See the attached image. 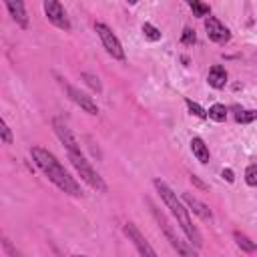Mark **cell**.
Segmentation results:
<instances>
[{"label": "cell", "instance_id": "7402d4cb", "mask_svg": "<svg viewBox=\"0 0 257 257\" xmlns=\"http://www.w3.org/2000/svg\"><path fill=\"white\" fill-rule=\"evenodd\" d=\"M181 42H183L185 46H193V44L197 42V34H195V30L189 28V26H185V28H183V34H181Z\"/></svg>", "mask_w": 257, "mask_h": 257}, {"label": "cell", "instance_id": "ac0fdd59", "mask_svg": "<svg viewBox=\"0 0 257 257\" xmlns=\"http://www.w3.org/2000/svg\"><path fill=\"white\" fill-rule=\"evenodd\" d=\"M80 78H82V80L86 82V86L92 88L94 92H102V82H100V78H98L96 74H92V72H82Z\"/></svg>", "mask_w": 257, "mask_h": 257}, {"label": "cell", "instance_id": "277c9868", "mask_svg": "<svg viewBox=\"0 0 257 257\" xmlns=\"http://www.w3.org/2000/svg\"><path fill=\"white\" fill-rule=\"evenodd\" d=\"M149 203V207H151V211H153V215H155V219H157V223H159V227H161V231H163V235L167 237V241L171 243V247L181 255V257H199V253L195 251V247L191 245V243H185L181 237H177V233L173 231V227L169 225V221H167V217L151 203V201H147Z\"/></svg>", "mask_w": 257, "mask_h": 257}, {"label": "cell", "instance_id": "8fae6325", "mask_svg": "<svg viewBox=\"0 0 257 257\" xmlns=\"http://www.w3.org/2000/svg\"><path fill=\"white\" fill-rule=\"evenodd\" d=\"M181 201H183L185 207H187L191 213H195L199 219H203V221H213V213H211V209H209L203 201H199L197 197H193L191 193H183V195H181Z\"/></svg>", "mask_w": 257, "mask_h": 257}, {"label": "cell", "instance_id": "44dd1931", "mask_svg": "<svg viewBox=\"0 0 257 257\" xmlns=\"http://www.w3.org/2000/svg\"><path fill=\"white\" fill-rule=\"evenodd\" d=\"M235 120L241 122V124L253 122V120H257V110H253V108H249V110H241V112L235 114Z\"/></svg>", "mask_w": 257, "mask_h": 257}, {"label": "cell", "instance_id": "9a60e30c", "mask_svg": "<svg viewBox=\"0 0 257 257\" xmlns=\"http://www.w3.org/2000/svg\"><path fill=\"white\" fill-rule=\"evenodd\" d=\"M233 239H235V245H237L241 251H245V253H255V251H257V243L251 241L245 233H241V231H233Z\"/></svg>", "mask_w": 257, "mask_h": 257}, {"label": "cell", "instance_id": "ba28073f", "mask_svg": "<svg viewBox=\"0 0 257 257\" xmlns=\"http://www.w3.org/2000/svg\"><path fill=\"white\" fill-rule=\"evenodd\" d=\"M205 30H207V38L215 44H227L231 40V30L215 16L205 18Z\"/></svg>", "mask_w": 257, "mask_h": 257}, {"label": "cell", "instance_id": "7a4b0ae2", "mask_svg": "<svg viewBox=\"0 0 257 257\" xmlns=\"http://www.w3.org/2000/svg\"><path fill=\"white\" fill-rule=\"evenodd\" d=\"M153 185H155V189H157V193H159V197L163 199V203L167 205V209L173 213V217L177 219V223H179V227L183 229V233H185V237H187V241L195 247V249H201L203 247V237H201V233H199V229L193 225V221H191V215H189V209L185 207V203L177 197V193L163 181V179H155L153 181Z\"/></svg>", "mask_w": 257, "mask_h": 257}, {"label": "cell", "instance_id": "4316f807", "mask_svg": "<svg viewBox=\"0 0 257 257\" xmlns=\"http://www.w3.org/2000/svg\"><path fill=\"white\" fill-rule=\"evenodd\" d=\"M191 183H193L195 187H199L201 191H207V189H209V187H207V185H205V183H203V181H201L197 175H191Z\"/></svg>", "mask_w": 257, "mask_h": 257}, {"label": "cell", "instance_id": "52a82bcc", "mask_svg": "<svg viewBox=\"0 0 257 257\" xmlns=\"http://www.w3.org/2000/svg\"><path fill=\"white\" fill-rule=\"evenodd\" d=\"M42 8H44V14H46L48 22H52L56 28H60V30H64V32H68V30L72 28V26H70V20H68V16H66V10L62 8L60 2H56V0H44Z\"/></svg>", "mask_w": 257, "mask_h": 257}, {"label": "cell", "instance_id": "5b68a950", "mask_svg": "<svg viewBox=\"0 0 257 257\" xmlns=\"http://www.w3.org/2000/svg\"><path fill=\"white\" fill-rule=\"evenodd\" d=\"M94 32L98 34V38H100L104 50H106L112 58H116V60H124V48H122L120 40L116 38V34H114L104 22H94Z\"/></svg>", "mask_w": 257, "mask_h": 257}, {"label": "cell", "instance_id": "2e32d148", "mask_svg": "<svg viewBox=\"0 0 257 257\" xmlns=\"http://www.w3.org/2000/svg\"><path fill=\"white\" fill-rule=\"evenodd\" d=\"M207 116H209L211 120H215V122H225V118H227V106L221 104V102H215V104L209 106Z\"/></svg>", "mask_w": 257, "mask_h": 257}, {"label": "cell", "instance_id": "5bb4252c", "mask_svg": "<svg viewBox=\"0 0 257 257\" xmlns=\"http://www.w3.org/2000/svg\"><path fill=\"white\" fill-rule=\"evenodd\" d=\"M191 153L195 155V159H197L201 165H207V163H209L211 153H209V147L205 145V141H203L201 137H193V139H191Z\"/></svg>", "mask_w": 257, "mask_h": 257}, {"label": "cell", "instance_id": "603a6c76", "mask_svg": "<svg viewBox=\"0 0 257 257\" xmlns=\"http://www.w3.org/2000/svg\"><path fill=\"white\" fill-rule=\"evenodd\" d=\"M245 183L249 187H257V165H249L245 169Z\"/></svg>", "mask_w": 257, "mask_h": 257}, {"label": "cell", "instance_id": "83f0119b", "mask_svg": "<svg viewBox=\"0 0 257 257\" xmlns=\"http://www.w3.org/2000/svg\"><path fill=\"white\" fill-rule=\"evenodd\" d=\"M72 257H86V255H72Z\"/></svg>", "mask_w": 257, "mask_h": 257}, {"label": "cell", "instance_id": "7c38bea8", "mask_svg": "<svg viewBox=\"0 0 257 257\" xmlns=\"http://www.w3.org/2000/svg\"><path fill=\"white\" fill-rule=\"evenodd\" d=\"M6 10L10 12V16H12V20L22 28V30H26L28 28V14H26V6H24V2H20V0H8L6 2Z\"/></svg>", "mask_w": 257, "mask_h": 257}, {"label": "cell", "instance_id": "6da1fadb", "mask_svg": "<svg viewBox=\"0 0 257 257\" xmlns=\"http://www.w3.org/2000/svg\"><path fill=\"white\" fill-rule=\"evenodd\" d=\"M30 155H32V161L36 163V167L48 177L50 183H54L62 193L70 195V197H82V191H80V185L76 183V179L64 169V165L46 149L42 147H32L30 149Z\"/></svg>", "mask_w": 257, "mask_h": 257}, {"label": "cell", "instance_id": "d4e9b609", "mask_svg": "<svg viewBox=\"0 0 257 257\" xmlns=\"http://www.w3.org/2000/svg\"><path fill=\"white\" fill-rule=\"evenodd\" d=\"M2 247H4V253L8 255V257H22V253L10 243V239L8 237H2Z\"/></svg>", "mask_w": 257, "mask_h": 257}, {"label": "cell", "instance_id": "e0dca14e", "mask_svg": "<svg viewBox=\"0 0 257 257\" xmlns=\"http://www.w3.org/2000/svg\"><path fill=\"white\" fill-rule=\"evenodd\" d=\"M189 8L193 10V16H197V18L211 16V6L205 4V2H201V0H189Z\"/></svg>", "mask_w": 257, "mask_h": 257}, {"label": "cell", "instance_id": "3957f363", "mask_svg": "<svg viewBox=\"0 0 257 257\" xmlns=\"http://www.w3.org/2000/svg\"><path fill=\"white\" fill-rule=\"evenodd\" d=\"M68 161L74 167V171L80 175V179L94 191L98 193H106V183L104 179L94 171V167L90 165V161H86V157L82 153H68Z\"/></svg>", "mask_w": 257, "mask_h": 257}, {"label": "cell", "instance_id": "ffe728a7", "mask_svg": "<svg viewBox=\"0 0 257 257\" xmlns=\"http://www.w3.org/2000/svg\"><path fill=\"white\" fill-rule=\"evenodd\" d=\"M185 104H187L189 112H191V114H195L197 118H207V110H205L199 102H195V100H191V98H185Z\"/></svg>", "mask_w": 257, "mask_h": 257}, {"label": "cell", "instance_id": "9c48e42d", "mask_svg": "<svg viewBox=\"0 0 257 257\" xmlns=\"http://www.w3.org/2000/svg\"><path fill=\"white\" fill-rule=\"evenodd\" d=\"M62 86L66 88L68 98H70L74 104H78L84 112H88V114H92V116L98 114V106H96V102L92 100V96H88L86 92H82L80 88H76V86H72V84H68V82H62Z\"/></svg>", "mask_w": 257, "mask_h": 257}, {"label": "cell", "instance_id": "30bf717a", "mask_svg": "<svg viewBox=\"0 0 257 257\" xmlns=\"http://www.w3.org/2000/svg\"><path fill=\"white\" fill-rule=\"evenodd\" d=\"M52 128H54L58 141L66 147V153H82V151H80V145H78V141H76V137L72 135V131L68 128V124H66L64 120L52 118Z\"/></svg>", "mask_w": 257, "mask_h": 257}, {"label": "cell", "instance_id": "8992f818", "mask_svg": "<svg viewBox=\"0 0 257 257\" xmlns=\"http://www.w3.org/2000/svg\"><path fill=\"white\" fill-rule=\"evenodd\" d=\"M122 231H124V235L128 237V241L137 247V251H139L141 257H159L157 251L153 249V245L147 241V237L139 231V227H137L135 223H124Z\"/></svg>", "mask_w": 257, "mask_h": 257}, {"label": "cell", "instance_id": "d6986e66", "mask_svg": "<svg viewBox=\"0 0 257 257\" xmlns=\"http://www.w3.org/2000/svg\"><path fill=\"white\" fill-rule=\"evenodd\" d=\"M143 34H145V38L147 40H151V42H157V40H161V30L155 26V24H151V22H145L143 24Z\"/></svg>", "mask_w": 257, "mask_h": 257}, {"label": "cell", "instance_id": "4fadbf2b", "mask_svg": "<svg viewBox=\"0 0 257 257\" xmlns=\"http://www.w3.org/2000/svg\"><path fill=\"white\" fill-rule=\"evenodd\" d=\"M227 78H229V74H227L225 66H221V64H213V66L209 68V74H207V82H209V86H213V88H223V86L227 84Z\"/></svg>", "mask_w": 257, "mask_h": 257}, {"label": "cell", "instance_id": "484cf974", "mask_svg": "<svg viewBox=\"0 0 257 257\" xmlns=\"http://www.w3.org/2000/svg\"><path fill=\"white\" fill-rule=\"evenodd\" d=\"M221 177H223L227 183H233V181H235V173H233L231 169H223V171H221Z\"/></svg>", "mask_w": 257, "mask_h": 257}, {"label": "cell", "instance_id": "cb8c5ba5", "mask_svg": "<svg viewBox=\"0 0 257 257\" xmlns=\"http://www.w3.org/2000/svg\"><path fill=\"white\" fill-rule=\"evenodd\" d=\"M2 128H0V139H2V143L4 145H12V141H14V137H12V131H10V126H8V122L2 118Z\"/></svg>", "mask_w": 257, "mask_h": 257}]
</instances>
